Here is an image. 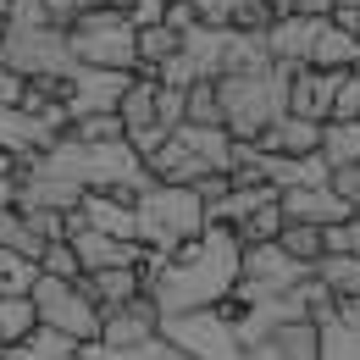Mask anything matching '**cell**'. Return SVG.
Masks as SVG:
<instances>
[{
	"mask_svg": "<svg viewBox=\"0 0 360 360\" xmlns=\"http://www.w3.org/2000/svg\"><path fill=\"white\" fill-rule=\"evenodd\" d=\"M238 255L244 244L233 238V227H205L194 244H183L172 255H150L144 250V294L161 316H183V311H211L227 305L238 288Z\"/></svg>",
	"mask_w": 360,
	"mask_h": 360,
	"instance_id": "1",
	"label": "cell"
},
{
	"mask_svg": "<svg viewBox=\"0 0 360 360\" xmlns=\"http://www.w3.org/2000/svg\"><path fill=\"white\" fill-rule=\"evenodd\" d=\"M217 100H222V128L238 144H255L288 111V67L271 61V67H255V72H222Z\"/></svg>",
	"mask_w": 360,
	"mask_h": 360,
	"instance_id": "2",
	"label": "cell"
},
{
	"mask_svg": "<svg viewBox=\"0 0 360 360\" xmlns=\"http://www.w3.org/2000/svg\"><path fill=\"white\" fill-rule=\"evenodd\" d=\"M205 227H211V217H205L200 194L183 183H150L134 200V238L150 255H172L183 244H194Z\"/></svg>",
	"mask_w": 360,
	"mask_h": 360,
	"instance_id": "3",
	"label": "cell"
},
{
	"mask_svg": "<svg viewBox=\"0 0 360 360\" xmlns=\"http://www.w3.org/2000/svg\"><path fill=\"white\" fill-rule=\"evenodd\" d=\"M144 167H150L155 183H183V188H194L200 178L233 167V134H227V128H194V122H183V128H172V139H167Z\"/></svg>",
	"mask_w": 360,
	"mask_h": 360,
	"instance_id": "4",
	"label": "cell"
},
{
	"mask_svg": "<svg viewBox=\"0 0 360 360\" xmlns=\"http://www.w3.org/2000/svg\"><path fill=\"white\" fill-rule=\"evenodd\" d=\"M0 67H11L22 84H67L72 78V67H78V56H72V39H67V28H6L0 22Z\"/></svg>",
	"mask_w": 360,
	"mask_h": 360,
	"instance_id": "5",
	"label": "cell"
},
{
	"mask_svg": "<svg viewBox=\"0 0 360 360\" xmlns=\"http://www.w3.org/2000/svg\"><path fill=\"white\" fill-rule=\"evenodd\" d=\"M67 39H72L78 67L139 72V50H134V22H128V11H100V6H89V11L67 28Z\"/></svg>",
	"mask_w": 360,
	"mask_h": 360,
	"instance_id": "6",
	"label": "cell"
},
{
	"mask_svg": "<svg viewBox=\"0 0 360 360\" xmlns=\"http://www.w3.org/2000/svg\"><path fill=\"white\" fill-rule=\"evenodd\" d=\"M238 305H211V311L161 316V344H172L188 360H238V333H233Z\"/></svg>",
	"mask_w": 360,
	"mask_h": 360,
	"instance_id": "7",
	"label": "cell"
},
{
	"mask_svg": "<svg viewBox=\"0 0 360 360\" xmlns=\"http://www.w3.org/2000/svg\"><path fill=\"white\" fill-rule=\"evenodd\" d=\"M28 300H34V311H39V327L61 333V338H72V344H84V349H89V344H100V305H94L78 283H61V277H34Z\"/></svg>",
	"mask_w": 360,
	"mask_h": 360,
	"instance_id": "8",
	"label": "cell"
},
{
	"mask_svg": "<svg viewBox=\"0 0 360 360\" xmlns=\"http://www.w3.org/2000/svg\"><path fill=\"white\" fill-rule=\"evenodd\" d=\"M311 277V266H300L294 255H283V244H244L238 255V288H233V305H261V300H277V294H294L300 283Z\"/></svg>",
	"mask_w": 360,
	"mask_h": 360,
	"instance_id": "9",
	"label": "cell"
},
{
	"mask_svg": "<svg viewBox=\"0 0 360 360\" xmlns=\"http://www.w3.org/2000/svg\"><path fill=\"white\" fill-rule=\"evenodd\" d=\"M134 84V72H105V67H72L67 78V122L78 117H100V111H117L122 94Z\"/></svg>",
	"mask_w": 360,
	"mask_h": 360,
	"instance_id": "10",
	"label": "cell"
},
{
	"mask_svg": "<svg viewBox=\"0 0 360 360\" xmlns=\"http://www.w3.org/2000/svg\"><path fill=\"white\" fill-rule=\"evenodd\" d=\"M161 338V311L150 305V294L134 300V305H117V311H100V349L111 355H128V349H144Z\"/></svg>",
	"mask_w": 360,
	"mask_h": 360,
	"instance_id": "11",
	"label": "cell"
},
{
	"mask_svg": "<svg viewBox=\"0 0 360 360\" xmlns=\"http://www.w3.org/2000/svg\"><path fill=\"white\" fill-rule=\"evenodd\" d=\"M67 244L78 255L84 271H111V266H144V244H128V238H111V233H94L78 217H67Z\"/></svg>",
	"mask_w": 360,
	"mask_h": 360,
	"instance_id": "12",
	"label": "cell"
},
{
	"mask_svg": "<svg viewBox=\"0 0 360 360\" xmlns=\"http://www.w3.org/2000/svg\"><path fill=\"white\" fill-rule=\"evenodd\" d=\"M277 205H283V222H300V227H338V222L355 217V211L333 194V183H321V188H283Z\"/></svg>",
	"mask_w": 360,
	"mask_h": 360,
	"instance_id": "13",
	"label": "cell"
},
{
	"mask_svg": "<svg viewBox=\"0 0 360 360\" xmlns=\"http://www.w3.org/2000/svg\"><path fill=\"white\" fill-rule=\"evenodd\" d=\"M344 72H316V67H288V117L327 122L333 117V94Z\"/></svg>",
	"mask_w": 360,
	"mask_h": 360,
	"instance_id": "14",
	"label": "cell"
},
{
	"mask_svg": "<svg viewBox=\"0 0 360 360\" xmlns=\"http://www.w3.org/2000/svg\"><path fill=\"white\" fill-rule=\"evenodd\" d=\"M327 17H277L266 28V50L277 67H305L311 61V45L321 39Z\"/></svg>",
	"mask_w": 360,
	"mask_h": 360,
	"instance_id": "15",
	"label": "cell"
},
{
	"mask_svg": "<svg viewBox=\"0 0 360 360\" xmlns=\"http://www.w3.org/2000/svg\"><path fill=\"white\" fill-rule=\"evenodd\" d=\"M78 288L89 294L100 311H117V305H134L144 300V271L139 266H111V271H84Z\"/></svg>",
	"mask_w": 360,
	"mask_h": 360,
	"instance_id": "16",
	"label": "cell"
},
{
	"mask_svg": "<svg viewBox=\"0 0 360 360\" xmlns=\"http://www.w3.org/2000/svg\"><path fill=\"white\" fill-rule=\"evenodd\" d=\"M255 150L261 155H316L321 150V122H305V117H277L266 134L255 139Z\"/></svg>",
	"mask_w": 360,
	"mask_h": 360,
	"instance_id": "17",
	"label": "cell"
},
{
	"mask_svg": "<svg viewBox=\"0 0 360 360\" xmlns=\"http://www.w3.org/2000/svg\"><path fill=\"white\" fill-rule=\"evenodd\" d=\"M72 217L84 227H94V233H111V238L139 244L134 238V200H122V194H84V205H78Z\"/></svg>",
	"mask_w": 360,
	"mask_h": 360,
	"instance_id": "18",
	"label": "cell"
},
{
	"mask_svg": "<svg viewBox=\"0 0 360 360\" xmlns=\"http://www.w3.org/2000/svg\"><path fill=\"white\" fill-rule=\"evenodd\" d=\"M227 39H233V28H188L183 34V45H178V56L194 67V78H222V61H227Z\"/></svg>",
	"mask_w": 360,
	"mask_h": 360,
	"instance_id": "19",
	"label": "cell"
},
{
	"mask_svg": "<svg viewBox=\"0 0 360 360\" xmlns=\"http://www.w3.org/2000/svg\"><path fill=\"white\" fill-rule=\"evenodd\" d=\"M316 333H321V360H360V300H338L333 321H321Z\"/></svg>",
	"mask_w": 360,
	"mask_h": 360,
	"instance_id": "20",
	"label": "cell"
},
{
	"mask_svg": "<svg viewBox=\"0 0 360 360\" xmlns=\"http://www.w3.org/2000/svg\"><path fill=\"white\" fill-rule=\"evenodd\" d=\"M305 67H316V72H355L360 67V39L344 34V28L327 17V28H321V39L311 45V61H305Z\"/></svg>",
	"mask_w": 360,
	"mask_h": 360,
	"instance_id": "21",
	"label": "cell"
},
{
	"mask_svg": "<svg viewBox=\"0 0 360 360\" xmlns=\"http://www.w3.org/2000/svg\"><path fill=\"white\" fill-rule=\"evenodd\" d=\"M327 172H349L360 167V122H321V150Z\"/></svg>",
	"mask_w": 360,
	"mask_h": 360,
	"instance_id": "22",
	"label": "cell"
},
{
	"mask_svg": "<svg viewBox=\"0 0 360 360\" xmlns=\"http://www.w3.org/2000/svg\"><path fill=\"white\" fill-rule=\"evenodd\" d=\"M178 45H183V34H172L167 22H150V28H139L134 34V50H139V72L144 78H155L172 56H178Z\"/></svg>",
	"mask_w": 360,
	"mask_h": 360,
	"instance_id": "23",
	"label": "cell"
},
{
	"mask_svg": "<svg viewBox=\"0 0 360 360\" xmlns=\"http://www.w3.org/2000/svg\"><path fill=\"white\" fill-rule=\"evenodd\" d=\"M0 250L22 255V261H34V266H39V255H45V238L28 227V217H22L17 205H0Z\"/></svg>",
	"mask_w": 360,
	"mask_h": 360,
	"instance_id": "24",
	"label": "cell"
},
{
	"mask_svg": "<svg viewBox=\"0 0 360 360\" xmlns=\"http://www.w3.org/2000/svg\"><path fill=\"white\" fill-rule=\"evenodd\" d=\"M34 327H39V311H34L28 294H0V344L6 349H17Z\"/></svg>",
	"mask_w": 360,
	"mask_h": 360,
	"instance_id": "25",
	"label": "cell"
},
{
	"mask_svg": "<svg viewBox=\"0 0 360 360\" xmlns=\"http://www.w3.org/2000/svg\"><path fill=\"white\" fill-rule=\"evenodd\" d=\"M117 117H122V134H139V128H150V122H155V78L134 72V84H128V94H122Z\"/></svg>",
	"mask_w": 360,
	"mask_h": 360,
	"instance_id": "26",
	"label": "cell"
},
{
	"mask_svg": "<svg viewBox=\"0 0 360 360\" xmlns=\"http://www.w3.org/2000/svg\"><path fill=\"white\" fill-rule=\"evenodd\" d=\"M311 277L327 283L338 300H360V261L355 255H321V261L311 266Z\"/></svg>",
	"mask_w": 360,
	"mask_h": 360,
	"instance_id": "27",
	"label": "cell"
},
{
	"mask_svg": "<svg viewBox=\"0 0 360 360\" xmlns=\"http://www.w3.org/2000/svg\"><path fill=\"white\" fill-rule=\"evenodd\" d=\"M183 122H194V128H222V100H217V84H211V78L194 84V89H183Z\"/></svg>",
	"mask_w": 360,
	"mask_h": 360,
	"instance_id": "28",
	"label": "cell"
},
{
	"mask_svg": "<svg viewBox=\"0 0 360 360\" xmlns=\"http://www.w3.org/2000/svg\"><path fill=\"white\" fill-rule=\"evenodd\" d=\"M277 233H283V205H277V200L255 205V211H250L244 222L233 227V238H238V244H271Z\"/></svg>",
	"mask_w": 360,
	"mask_h": 360,
	"instance_id": "29",
	"label": "cell"
},
{
	"mask_svg": "<svg viewBox=\"0 0 360 360\" xmlns=\"http://www.w3.org/2000/svg\"><path fill=\"white\" fill-rule=\"evenodd\" d=\"M271 22H277L271 0H227V28L233 34H266Z\"/></svg>",
	"mask_w": 360,
	"mask_h": 360,
	"instance_id": "30",
	"label": "cell"
},
{
	"mask_svg": "<svg viewBox=\"0 0 360 360\" xmlns=\"http://www.w3.org/2000/svg\"><path fill=\"white\" fill-rule=\"evenodd\" d=\"M277 244H283V255H294L300 266H316V261H321V227H300V222H283V233H277Z\"/></svg>",
	"mask_w": 360,
	"mask_h": 360,
	"instance_id": "31",
	"label": "cell"
},
{
	"mask_svg": "<svg viewBox=\"0 0 360 360\" xmlns=\"http://www.w3.org/2000/svg\"><path fill=\"white\" fill-rule=\"evenodd\" d=\"M67 134L78 139V144H111V139H128L122 134V117L117 111H100V117H78Z\"/></svg>",
	"mask_w": 360,
	"mask_h": 360,
	"instance_id": "32",
	"label": "cell"
},
{
	"mask_svg": "<svg viewBox=\"0 0 360 360\" xmlns=\"http://www.w3.org/2000/svg\"><path fill=\"white\" fill-rule=\"evenodd\" d=\"M39 277H61V283H78L84 266H78V255H72V244L61 238V244H45V255H39Z\"/></svg>",
	"mask_w": 360,
	"mask_h": 360,
	"instance_id": "33",
	"label": "cell"
},
{
	"mask_svg": "<svg viewBox=\"0 0 360 360\" xmlns=\"http://www.w3.org/2000/svg\"><path fill=\"white\" fill-rule=\"evenodd\" d=\"M34 277H39L34 261H22V255L0 250V294H28V288H34Z\"/></svg>",
	"mask_w": 360,
	"mask_h": 360,
	"instance_id": "34",
	"label": "cell"
},
{
	"mask_svg": "<svg viewBox=\"0 0 360 360\" xmlns=\"http://www.w3.org/2000/svg\"><path fill=\"white\" fill-rule=\"evenodd\" d=\"M321 255H355L360 261V217H349L338 227H321Z\"/></svg>",
	"mask_w": 360,
	"mask_h": 360,
	"instance_id": "35",
	"label": "cell"
},
{
	"mask_svg": "<svg viewBox=\"0 0 360 360\" xmlns=\"http://www.w3.org/2000/svg\"><path fill=\"white\" fill-rule=\"evenodd\" d=\"M327 122H360V67L338 78V94H333V117Z\"/></svg>",
	"mask_w": 360,
	"mask_h": 360,
	"instance_id": "36",
	"label": "cell"
},
{
	"mask_svg": "<svg viewBox=\"0 0 360 360\" xmlns=\"http://www.w3.org/2000/svg\"><path fill=\"white\" fill-rule=\"evenodd\" d=\"M89 360H188V355H178L172 344H144V349H128V355H111V349H100V344H89Z\"/></svg>",
	"mask_w": 360,
	"mask_h": 360,
	"instance_id": "37",
	"label": "cell"
},
{
	"mask_svg": "<svg viewBox=\"0 0 360 360\" xmlns=\"http://www.w3.org/2000/svg\"><path fill=\"white\" fill-rule=\"evenodd\" d=\"M155 122L172 134L183 128V89H167V84H155Z\"/></svg>",
	"mask_w": 360,
	"mask_h": 360,
	"instance_id": "38",
	"label": "cell"
},
{
	"mask_svg": "<svg viewBox=\"0 0 360 360\" xmlns=\"http://www.w3.org/2000/svg\"><path fill=\"white\" fill-rule=\"evenodd\" d=\"M45 17H50V28H72L84 17V0H45Z\"/></svg>",
	"mask_w": 360,
	"mask_h": 360,
	"instance_id": "39",
	"label": "cell"
},
{
	"mask_svg": "<svg viewBox=\"0 0 360 360\" xmlns=\"http://www.w3.org/2000/svg\"><path fill=\"white\" fill-rule=\"evenodd\" d=\"M200 28H227V0H188Z\"/></svg>",
	"mask_w": 360,
	"mask_h": 360,
	"instance_id": "40",
	"label": "cell"
},
{
	"mask_svg": "<svg viewBox=\"0 0 360 360\" xmlns=\"http://www.w3.org/2000/svg\"><path fill=\"white\" fill-rule=\"evenodd\" d=\"M17 100H22V78L11 67H0V105H17Z\"/></svg>",
	"mask_w": 360,
	"mask_h": 360,
	"instance_id": "41",
	"label": "cell"
},
{
	"mask_svg": "<svg viewBox=\"0 0 360 360\" xmlns=\"http://www.w3.org/2000/svg\"><path fill=\"white\" fill-rule=\"evenodd\" d=\"M338 6H355V11H360V0H333V11H338Z\"/></svg>",
	"mask_w": 360,
	"mask_h": 360,
	"instance_id": "42",
	"label": "cell"
},
{
	"mask_svg": "<svg viewBox=\"0 0 360 360\" xmlns=\"http://www.w3.org/2000/svg\"><path fill=\"white\" fill-rule=\"evenodd\" d=\"M0 17H6V0H0Z\"/></svg>",
	"mask_w": 360,
	"mask_h": 360,
	"instance_id": "43",
	"label": "cell"
},
{
	"mask_svg": "<svg viewBox=\"0 0 360 360\" xmlns=\"http://www.w3.org/2000/svg\"><path fill=\"white\" fill-rule=\"evenodd\" d=\"M0 360H6V344H0Z\"/></svg>",
	"mask_w": 360,
	"mask_h": 360,
	"instance_id": "44",
	"label": "cell"
},
{
	"mask_svg": "<svg viewBox=\"0 0 360 360\" xmlns=\"http://www.w3.org/2000/svg\"><path fill=\"white\" fill-rule=\"evenodd\" d=\"M355 172H360V167H355Z\"/></svg>",
	"mask_w": 360,
	"mask_h": 360,
	"instance_id": "45",
	"label": "cell"
}]
</instances>
